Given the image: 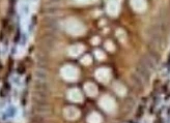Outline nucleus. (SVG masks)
<instances>
[{
	"instance_id": "1",
	"label": "nucleus",
	"mask_w": 170,
	"mask_h": 123,
	"mask_svg": "<svg viewBox=\"0 0 170 123\" xmlns=\"http://www.w3.org/2000/svg\"><path fill=\"white\" fill-rule=\"evenodd\" d=\"M62 75L67 80H75L77 77L76 69L72 66H67L62 69Z\"/></svg>"
},
{
	"instance_id": "2",
	"label": "nucleus",
	"mask_w": 170,
	"mask_h": 123,
	"mask_svg": "<svg viewBox=\"0 0 170 123\" xmlns=\"http://www.w3.org/2000/svg\"><path fill=\"white\" fill-rule=\"evenodd\" d=\"M64 115H66L67 119L74 120L79 117V111L75 109V108H67V109H66V111H64Z\"/></svg>"
},
{
	"instance_id": "3",
	"label": "nucleus",
	"mask_w": 170,
	"mask_h": 123,
	"mask_svg": "<svg viewBox=\"0 0 170 123\" xmlns=\"http://www.w3.org/2000/svg\"><path fill=\"white\" fill-rule=\"evenodd\" d=\"M69 30H70V32L74 33V34H79V33H82V31H83L82 27L80 26L79 24H70Z\"/></svg>"
},
{
	"instance_id": "4",
	"label": "nucleus",
	"mask_w": 170,
	"mask_h": 123,
	"mask_svg": "<svg viewBox=\"0 0 170 123\" xmlns=\"http://www.w3.org/2000/svg\"><path fill=\"white\" fill-rule=\"evenodd\" d=\"M70 97L71 99L74 100V101H80L82 99V96H81V93L78 91V90H73L70 92Z\"/></svg>"
},
{
	"instance_id": "5",
	"label": "nucleus",
	"mask_w": 170,
	"mask_h": 123,
	"mask_svg": "<svg viewBox=\"0 0 170 123\" xmlns=\"http://www.w3.org/2000/svg\"><path fill=\"white\" fill-rule=\"evenodd\" d=\"M88 123H100V117H99L97 114H91L90 116L88 117Z\"/></svg>"
},
{
	"instance_id": "6",
	"label": "nucleus",
	"mask_w": 170,
	"mask_h": 123,
	"mask_svg": "<svg viewBox=\"0 0 170 123\" xmlns=\"http://www.w3.org/2000/svg\"><path fill=\"white\" fill-rule=\"evenodd\" d=\"M7 115L8 117H14L16 115V109H15L14 107H11L10 109L7 110Z\"/></svg>"
},
{
	"instance_id": "7",
	"label": "nucleus",
	"mask_w": 170,
	"mask_h": 123,
	"mask_svg": "<svg viewBox=\"0 0 170 123\" xmlns=\"http://www.w3.org/2000/svg\"><path fill=\"white\" fill-rule=\"evenodd\" d=\"M81 51H82V48L75 47V48H73L72 50H71V53H72V55H77L79 52H81Z\"/></svg>"
}]
</instances>
